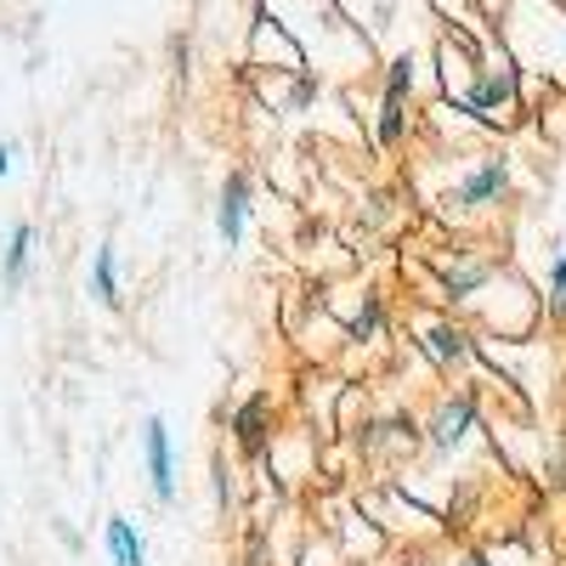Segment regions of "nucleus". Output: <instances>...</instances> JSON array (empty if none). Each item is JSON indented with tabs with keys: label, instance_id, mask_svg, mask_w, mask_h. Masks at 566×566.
<instances>
[{
	"label": "nucleus",
	"instance_id": "f257e3e1",
	"mask_svg": "<svg viewBox=\"0 0 566 566\" xmlns=\"http://www.w3.org/2000/svg\"><path fill=\"white\" fill-rule=\"evenodd\" d=\"M504 193H510V159L504 154H476V159H470V170L459 176V187L448 193V210L482 216V210L504 205Z\"/></svg>",
	"mask_w": 566,
	"mask_h": 566
},
{
	"label": "nucleus",
	"instance_id": "f03ea898",
	"mask_svg": "<svg viewBox=\"0 0 566 566\" xmlns=\"http://www.w3.org/2000/svg\"><path fill=\"white\" fill-rule=\"evenodd\" d=\"M142 470H148L154 499H159V504H176V442H170L165 413L142 419Z\"/></svg>",
	"mask_w": 566,
	"mask_h": 566
},
{
	"label": "nucleus",
	"instance_id": "7ed1b4c3",
	"mask_svg": "<svg viewBox=\"0 0 566 566\" xmlns=\"http://www.w3.org/2000/svg\"><path fill=\"white\" fill-rule=\"evenodd\" d=\"M470 431H476V397H442L437 402V413L431 419H424V448H431V453H453Z\"/></svg>",
	"mask_w": 566,
	"mask_h": 566
},
{
	"label": "nucleus",
	"instance_id": "20e7f679",
	"mask_svg": "<svg viewBox=\"0 0 566 566\" xmlns=\"http://www.w3.org/2000/svg\"><path fill=\"white\" fill-rule=\"evenodd\" d=\"M250 210H255V187H250L244 170H232V176L221 181V205H216V232H221V244H227V250H239V244H244Z\"/></svg>",
	"mask_w": 566,
	"mask_h": 566
},
{
	"label": "nucleus",
	"instance_id": "39448f33",
	"mask_svg": "<svg viewBox=\"0 0 566 566\" xmlns=\"http://www.w3.org/2000/svg\"><path fill=\"white\" fill-rule=\"evenodd\" d=\"M413 340H419V352H424V363H431V368H459L470 357V335H464V328H453L448 317H419L413 323Z\"/></svg>",
	"mask_w": 566,
	"mask_h": 566
},
{
	"label": "nucleus",
	"instance_id": "423d86ee",
	"mask_svg": "<svg viewBox=\"0 0 566 566\" xmlns=\"http://www.w3.org/2000/svg\"><path fill=\"white\" fill-rule=\"evenodd\" d=\"M227 437H232L239 453H266V442H272V402L261 391L244 397L239 408H232V419H227Z\"/></svg>",
	"mask_w": 566,
	"mask_h": 566
},
{
	"label": "nucleus",
	"instance_id": "0eeeda50",
	"mask_svg": "<svg viewBox=\"0 0 566 566\" xmlns=\"http://www.w3.org/2000/svg\"><path fill=\"white\" fill-rule=\"evenodd\" d=\"M493 283V261L488 255H464L453 266H437V290L453 301V306H476V295Z\"/></svg>",
	"mask_w": 566,
	"mask_h": 566
},
{
	"label": "nucleus",
	"instance_id": "6e6552de",
	"mask_svg": "<svg viewBox=\"0 0 566 566\" xmlns=\"http://www.w3.org/2000/svg\"><path fill=\"white\" fill-rule=\"evenodd\" d=\"M34 221H12L7 227V250H0V283L7 290H23L29 283V272H34Z\"/></svg>",
	"mask_w": 566,
	"mask_h": 566
},
{
	"label": "nucleus",
	"instance_id": "1a4fd4ad",
	"mask_svg": "<svg viewBox=\"0 0 566 566\" xmlns=\"http://www.w3.org/2000/svg\"><path fill=\"white\" fill-rule=\"evenodd\" d=\"M368 136H374V148H402V136H408V97H374V114H368Z\"/></svg>",
	"mask_w": 566,
	"mask_h": 566
},
{
	"label": "nucleus",
	"instance_id": "9d476101",
	"mask_svg": "<svg viewBox=\"0 0 566 566\" xmlns=\"http://www.w3.org/2000/svg\"><path fill=\"white\" fill-rule=\"evenodd\" d=\"M103 544H108L114 566H148V538H142V527L130 522V515H114V522L103 527Z\"/></svg>",
	"mask_w": 566,
	"mask_h": 566
},
{
	"label": "nucleus",
	"instance_id": "9b49d317",
	"mask_svg": "<svg viewBox=\"0 0 566 566\" xmlns=\"http://www.w3.org/2000/svg\"><path fill=\"white\" fill-rule=\"evenodd\" d=\"M91 301L119 306V255H114V244H97V255H91Z\"/></svg>",
	"mask_w": 566,
	"mask_h": 566
},
{
	"label": "nucleus",
	"instance_id": "f8f14e48",
	"mask_svg": "<svg viewBox=\"0 0 566 566\" xmlns=\"http://www.w3.org/2000/svg\"><path fill=\"white\" fill-rule=\"evenodd\" d=\"M413 80H419V57L413 52H397L380 69V91H386V97H413Z\"/></svg>",
	"mask_w": 566,
	"mask_h": 566
},
{
	"label": "nucleus",
	"instance_id": "ddd939ff",
	"mask_svg": "<svg viewBox=\"0 0 566 566\" xmlns=\"http://www.w3.org/2000/svg\"><path fill=\"white\" fill-rule=\"evenodd\" d=\"M170 74H176V85L193 80V52H187V34H170Z\"/></svg>",
	"mask_w": 566,
	"mask_h": 566
},
{
	"label": "nucleus",
	"instance_id": "4468645a",
	"mask_svg": "<svg viewBox=\"0 0 566 566\" xmlns=\"http://www.w3.org/2000/svg\"><path fill=\"white\" fill-rule=\"evenodd\" d=\"M549 312L566 317V250H560L555 266H549Z\"/></svg>",
	"mask_w": 566,
	"mask_h": 566
},
{
	"label": "nucleus",
	"instance_id": "2eb2a0df",
	"mask_svg": "<svg viewBox=\"0 0 566 566\" xmlns=\"http://www.w3.org/2000/svg\"><path fill=\"white\" fill-rule=\"evenodd\" d=\"M210 482H216V504H221V510H232V464H227V459H216Z\"/></svg>",
	"mask_w": 566,
	"mask_h": 566
},
{
	"label": "nucleus",
	"instance_id": "dca6fc26",
	"mask_svg": "<svg viewBox=\"0 0 566 566\" xmlns=\"http://www.w3.org/2000/svg\"><path fill=\"white\" fill-rule=\"evenodd\" d=\"M12 159H18V142H12V136H0V181L12 176Z\"/></svg>",
	"mask_w": 566,
	"mask_h": 566
},
{
	"label": "nucleus",
	"instance_id": "f3484780",
	"mask_svg": "<svg viewBox=\"0 0 566 566\" xmlns=\"http://www.w3.org/2000/svg\"><path fill=\"white\" fill-rule=\"evenodd\" d=\"M459 566H488V560H482V555H464V560H459Z\"/></svg>",
	"mask_w": 566,
	"mask_h": 566
}]
</instances>
